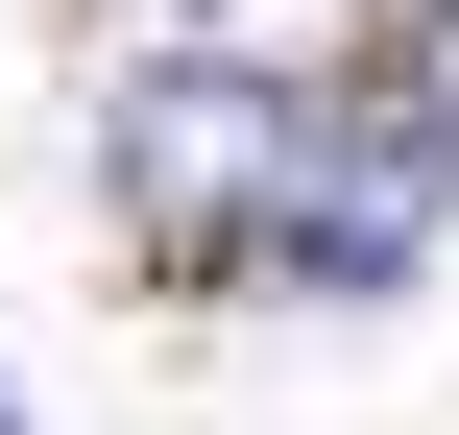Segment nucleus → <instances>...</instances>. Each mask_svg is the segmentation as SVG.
<instances>
[{"instance_id":"f257e3e1","label":"nucleus","mask_w":459,"mask_h":435,"mask_svg":"<svg viewBox=\"0 0 459 435\" xmlns=\"http://www.w3.org/2000/svg\"><path fill=\"white\" fill-rule=\"evenodd\" d=\"M290 145H315V97H290V73H242V48H169V73H121V121H97V194L145 218V266H242V242H266V194H290Z\"/></svg>"},{"instance_id":"f03ea898","label":"nucleus","mask_w":459,"mask_h":435,"mask_svg":"<svg viewBox=\"0 0 459 435\" xmlns=\"http://www.w3.org/2000/svg\"><path fill=\"white\" fill-rule=\"evenodd\" d=\"M436 218H459V73H411L363 145H290V194H266V242H242V266H290V291H339V315H363V291H411V266H436Z\"/></svg>"},{"instance_id":"7ed1b4c3","label":"nucleus","mask_w":459,"mask_h":435,"mask_svg":"<svg viewBox=\"0 0 459 435\" xmlns=\"http://www.w3.org/2000/svg\"><path fill=\"white\" fill-rule=\"evenodd\" d=\"M0 435H24V412H0Z\"/></svg>"}]
</instances>
